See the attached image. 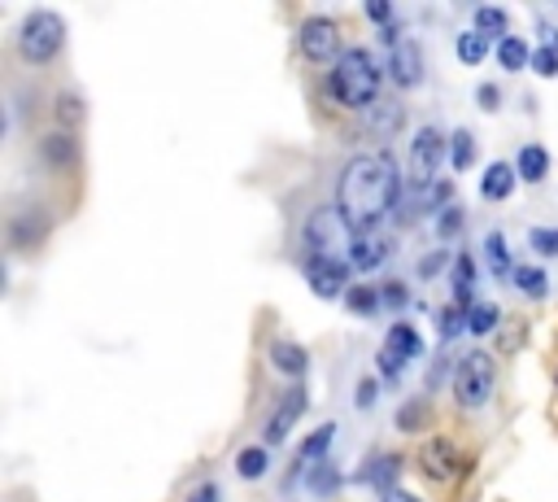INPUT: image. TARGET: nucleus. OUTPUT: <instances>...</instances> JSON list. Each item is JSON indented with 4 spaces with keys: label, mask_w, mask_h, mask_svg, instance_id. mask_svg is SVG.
<instances>
[{
    "label": "nucleus",
    "mask_w": 558,
    "mask_h": 502,
    "mask_svg": "<svg viewBox=\"0 0 558 502\" xmlns=\"http://www.w3.org/2000/svg\"><path fill=\"white\" fill-rule=\"evenodd\" d=\"M401 196V175L388 153H357L344 162L336 183V205L353 231H375Z\"/></svg>",
    "instance_id": "nucleus-1"
},
{
    "label": "nucleus",
    "mask_w": 558,
    "mask_h": 502,
    "mask_svg": "<svg viewBox=\"0 0 558 502\" xmlns=\"http://www.w3.org/2000/svg\"><path fill=\"white\" fill-rule=\"evenodd\" d=\"M384 70L366 48H344V57L327 70V96L344 109H371L379 100Z\"/></svg>",
    "instance_id": "nucleus-2"
},
{
    "label": "nucleus",
    "mask_w": 558,
    "mask_h": 502,
    "mask_svg": "<svg viewBox=\"0 0 558 502\" xmlns=\"http://www.w3.org/2000/svg\"><path fill=\"white\" fill-rule=\"evenodd\" d=\"M17 57L26 65H52L65 48V17L52 13V9H31L22 22H17Z\"/></svg>",
    "instance_id": "nucleus-3"
},
{
    "label": "nucleus",
    "mask_w": 558,
    "mask_h": 502,
    "mask_svg": "<svg viewBox=\"0 0 558 502\" xmlns=\"http://www.w3.org/2000/svg\"><path fill=\"white\" fill-rule=\"evenodd\" d=\"M353 240H357V231L349 227V218L340 214V205H318L301 223V244L310 249V258H349L353 253Z\"/></svg>",
    "instance_id": "nucleus-4"
},
{
    "label": "nucleus",
    "mask_w": 558,
    "mask_h": 502,
    "mask_svg": "<svg viewBox=\"0 0 558 502\" xmlns=\"http://www.w3.org/2000/svg\"><path fill=\"white\" fill-rule=\"evenodd\" d=\"M493 384H497V367H493L488 349H466L462 362H458V371H453V397H458V406H466V410L484 406L493 397Z\"/></svg>",
    "instance_id": "nucleus-5"
},
{
    "label": "nucleus",
    "mask_w": 558,
    "mask_h": 502,
    "mask_svg": "<svg viewBox=\"0 0 558 502\" xmlns=\"http://www.w3.org/2000/svg\"><path fill=\"white\" fill-rule=\"evenodd\" d=\"M445 157H449V135H440L436 127H418V135L410 140V162H405V179L414 183V192H427L436 183V170Z\"/></svg>",
    "instance_id": "nucleus-6"
},
{
    "label": "nucleus",
    "mask_w": 558,
    "mask_h": 502,
    "mask_svg": "<svg viewBox=\"0 0 558 502\" xmlns=\"http://www.w3.org/2000/svg\"><path fill=\"white\" fill-rule=\"evenodd\" d=\"M296 48H301V57L314 61V65H327V61L336 65V61L344 57V48H340V22L327 17V13L305 17L301 31H296Z\"/></svg>",
    "instance_id": "nucleus-7"
},
{
    "label": "nucleus",
    "mask_w": 558,
    "mask_h": 502,
    "mask_svg": "<svg viewBox=\"0 0 558 502\" xmlns=\"http://www.w3.org/2000/svg\"><path fill=\"white\" fill-rule=\"evenodd\" d=\"M353 275V262L349 258H305V284L318 292V297H340L349 292Z\"/></svg>",
    "instance_id": "nucleus-8"
},
{
    "label": "nucleus",
    "mask_w": 558,
    "mask_h": 502,
    "mask_svg": "<svg viewBox=\"0 0 558 502\" xmlns=\"http://www.w3.org/2000/svg\"><path fill=\"white\" fill-rule=\"evenodd\" d=\"M418 471H423L427 480H436V485L453 480V471H458V445H453L449 437L423 441V445H418Z\"/></svg>",
    "instance_id": "nucleus-9"
},
{
    "label": "nucleus",
    "mask_w": 558,
    "mask_h": 502,
    "mask_svg": "<svg viewBox=\"0 0 558 502\" xmlns=\"http://www.w3.org/2000/svg\"><path fill=\"white\" fill-rule=\"evenodd\" d=\"M44 236H48V214H44V205H22V210H13V218H9V244H13L17 253L35 249Z\"/></svg>",
    "instance_id": "nucleus-10"
},
{
    "label": "nucleus",
    "mask_w": 558,
    "mask_h": 502,
    "mask_svg": "<svg viewBox=\"0 0 558 502\" xmlns=\"http://www.w3.org/2000/svg\"><path fill=\"white\" fill-rule=\"evenodd\" d=\"M305 415V384H292L288 393H283V402L270 410V419H266V428H262V437H266V445H279L288 432H292V423Z\"/></svg>",
    "instance_id": "nucleus-11"
},
{
    "label": "nucleus",
    "mask_w": 558,
    "mask_h": 502,
    "mask_svg": "<svg viewBox=\"0 0 558 502\" xmlns=\"http://www.w3.org/2000/svg\"><path fill=\"white\" fill-rule=\"evenodd\" d=\"M388 79L397 87H418L423 79V52H418V39H401L397 48H388Z\"/></svg>",
    "instance_id": "nucleus-12"
},
{
    "label": "nucleus",
    "mask_w": 558,
    "mask_h": 502,
    "mask_svg": "<svg viewBox=\"0 0 558 502\" xmlns=\"http://www.w3.org/2000/svg\"><path fill=\"white\" fill-rule=\"evenodd\" d=\"M401 122H405V105L397 96H379L371 109H362V127L375 140H392L401 131Z\"/></svg>",
    "instance_id": "nucleus-13"
},
{
    "label": "nucleus",
    "mask_w": 558,
    "mask_h": 502,
    "mask_svg": "<svg viewBox=\"0 0 558 502\" xmlns=\"http://www.w3.org/2000/svg\"><path fill=\"white\" fill-rule=\"evenodd\" d=\"M331 437H336V423H323L318 432H310V437L301 441V450H296V458H292V471H288V485H292L301 471L327 463V445H331Z\"/></svg>",
    "instance_id": "nucleus-14"
},
{
    "label": "nucleus",
    "mask_w": 558,
    "mask_h": 502,
    "mask_svg": "<svg viewBox=\"0 0 558 502\" xmlns=\"http://www.w3.org/2000/svg\"><path fill=\"white\" fill-rule=\"evenodd\" d=\"M397 476H401V458L397 454H371L362 467H357V485H371L375 493H384V489H397Z\"/></svg>",
    "instance_id": "nucleus-15"
},
{
    "label": "nucleus",
    "mask_w": 558,
    "mask_h": 502,
    "mask_svg": "<svg viewBox=\"0 0 558 502\" xmlns=\"http://www.w3.org/2000/svg\"><path fill=\"white\" fill-rule=\"evenodd\" d=\"M39 162L52 166V170H70L78 162V140L70 131H52L39 140Z\"/></svg>",
    "instance_id": "nucleus-16"
},
{
    "label": "nucleus",
    "mask_w": 558,
    "mask_h": 502,
    "mask_svg": "<svg viewBox=\"0 0 558 502\" xmlns=\"http://www.w3.org/2000/svg\"><path fill=\"white\" fill-rule=\"evenodd\" d=\"M388 253H392V240H388V236H379V231H357L349 262H353V271H375Z\"/></svg>",
    "instance_id": "nucleus-17"
},
{
    "label": "nucleus",
    "mask_w": 558,
    "mask_h": 502,
    "mask_svg": "<svg viewBox=\"0 0 558 502\" xmlns=\"http://www.w3.org/2000/svg\"><path fill=\"white\" fill-rule=\"evenodd\" d=\"M514 183H519V170H514L510 162H493V166L484 170V179H480V196H484V201H506V196L514 192Z\"/></svg>",
    "instance_id": "nucleus-18"
},
{
    "label": "nucleus",
    "mask_w": 558,
    "mask_h": 502,
    "mask_svg": "<svg viewBox=\"0 0 558 502\" xmlns=\"http://www.w3.org/2000/svg\"><path fill=\"white\" fill-rule=\"evenodd\" d=\"M270 367L275 371H283V375H292V380H301L305 375V367H310V354L296 345V340H270Z\"/></svg>",
    "instance_id": "nucleus-19"
},
{
    "label": "nucleus",
    "mask_w": 558,
    "mask_h": 502,
    "mask_svg": "<svg viewBox=\"0 0 558 502\" xmlns=\"http://www.w3.org/2000/svg\"><path fill=\"white\" fill-rule=\"evenodd\" d=\"M384 349H388L392 358L410 362V358H423V336H418L410 323H392L388 336H384Z\"/></svg>",
    "instance_id": "nucleus-20"
},
{
    "label": "nucleus",
    "mask_w": 558,
    "mask_h": 502,
    "mask_svg": "<svg viewBox=\"0 0 558 502\" xmlns=\"http://www.w3.org/2000/svg\"><path fill=\"white\" fill-rule=\"evenodd\" d=\"M514 170H519L523 183H541V179L549 175V153H545L541 144H523L519 157H514Z\"/></svg>",
    "instance_id": "nucleus-21"
},
{
    "label": "nucleus",
    "mask_w": 558,
    "mask_h": 502,
    "mask_svg": "<svg viewBox=\"0 0 558 502\" xmlns=\"http://www.w3.org/2000/svg\"><path fill=\"white\" fill-rule=\"evenodd\" d=\"M449 292H453L458 306L471 301V292H475V262H471V253H458L453 258V266H449Z\"/></svg>",
    "instance_id": "nucleus-22"
},
{
    "label": "nucleus",
    "mask_w": 558,
    "mask_h": 502,
    "mask_svg": "<svg viewBox=\"0 0 558 502\" xmlns=\"http://www.w3.org/2000/svg\"><path fill=\"white\" fill-rule=\"evenodd\" d=\"M471 22H475V31L488 39V35H497V44L506 39V26H510V17H506V9H497V4H475V13H471Z\"/></svg>",
    "instance_id": "nucleus-23"
},
{
    "label": "nucleus",
    "mask_w": 558,
    "mask_h": 502,
    "mask_svg": "<svg viewBox=\"0 0 558 502\" xmlns=\"http://www.w3.org/2000/svg\"><path fill=\"white\" fill-rule=\"evenodd\" d=\"M471 310L466 306H458V301H449V306H440L436 310V327H440V345H453V336L462 332V327H471V319H466Z\"/></svg>",
    "instance_id": "nucleus-24"
},
{
    "label": "nucleus",
    "mask_w": 558,
    "mask_h": 502,
    "mask_svg": "<svg viewBox=\"0 0 558 502\" xmlns=\"http://www.w3.org/2000/svg\"><path fill=\"white\" fill-rule=\"evenodd\" d=\"M497 61H501V70H523V65H532L527 39H523V35H506V39L497 44Z\"/></svg>",
    "instance_id": "nucleus-25"
},
{
    "label": "nucleus",
    "mask_w": 558,
    "mask_h": 502,
    "mask_svg": "<svg viewBox=\"0 0 558 502\" xmlns=\"http://www.w3.org/2000/svg\"><path fill=\"white\" fill-rule=\"evenodd\" d=\"M514 288L523 292V297H532V301H541V297H549V275L541 271V266H514Z\"/></svg>",
    "instance_id": "nucleus-26"
},
{
    "label": "nucleus",
    "mask_w": 558,
    "mask_h": 502,
    "mask_svg": "<svg viewBox=\"0 0 558 502\" xmlns=\"http://www.w3.org/2000/svg\"><path fill=\"white\" fill-rule=\"evenodd\" d=\"M266 467H270V454H266L262 445H244V450L235 454V476H240V480H262Z\"/></svg>",
    "instance_id": "nucleus-27"
},
{
    "label": "nucleus",
    "mask_w": 558,
    "mask_h": 502,
    "mask_svg": "<svg viewBox=\"0 0 558 502\" xmlns=\"http://www.w3.org/2000/svg\"><path fill=\"white\" fill-rule=\"evenodd\" d=\"M484 258H488V271H493L497 279L514 275V266H510V253H506V236H501V231H488V236H484Z\"/></svg>",
    "instance_id": "nucleus-28"
},
{
    "label": "nucleus",
    "mask_w": 558,
    "mask_h": 502,
    "mask_svg": "<svg viewBox=\"0 0 558 502\" xmlns=\"http://www.w3.org/2000/svg\"><path fill=\"white\" fill-rule=\"evenodd\" d=\"M344 306H349L353 314H362V319H371V314H379V306H384V297H379V288H371V284H353V288L344 292Z\"/></svg>",
    "instance_id": "nucleus-29"
},
{
    "label": "nucleus",
    "mask_w": 558,
    "mask_h": 502,
    "mask_svg": "<svg viewBox=\"0 0 558 502\" xmlns=\"http://www.w3.org/2000/svg\"><path fill=\"white\" fill-rule=\"evenodd\" d=\"M305 485H310V493L314 498H331L336 489H340V471L331 467V458L327 463H318V467H310L305 471Z\"/></svg>",
    "instance_id": "nucleus-30"
},
{
    "label": "nucleus",
    "mask_w": 558,
    "mask_h": 502,
    "mask_svg": "<svg viewBox=\"0 0 558 502\" xmlns=\"http://www.w3.org/2000/svg\"><path fill=\"white\" fill-rule=\"evenodd\" d=\"M475 162V135L466 131V127H458L453 135H449V166L453 170H466Z\"/></svg>",
    "instance_id": "nucleus-31"
},
{
    "label": "nucleus",
    "mask_w": 558,
    "mask_h": 502,
    "mask_svg": "<svg viewBox=\"0 0 558 502\" xmlns=\"http://www.w3.org/2000/svg\"><path fill=\"white\" fill-rule=\"evenodd\" d=\"M484 57H488V39H484L475 26L462 31V35H458V61H462V65H480Z\"/></svg>",
    "instance_id": "nucleus-32"
},
{
    "label": "nucleus",
    "mask_w": 558,
    "mask_h": 502,
    "mask_svg": "<svg viewBox=\"0 0 558 502\" xmlns=\"http://www.w3.org/2000/svg\"><path fill=\"white\" fill-rule=\"evenodd\" d=\"M462 223H466L462 205H449V210H440V214H436V240H440V244H449V240L462 231Z\"/></svg>",
    "instance_id": "nucleus-33"
},
{
    "label": "nucleus",
    "mask_w": 558,
    "mask_h": 502,
    "mask_svg": "<svg viewBox=\"0 0 558 502\" xmlns=\"http://www.w3.org/2000/svg\"><path fill=\"white\" fill-rule=\"evenodd\" d=\"M423 423H427V402L410 397V402L397 410V432H418Z\"/></svg>",
    "instance_id": "nucleus-34"
},
{
    "label": "nucleus",
    "mask_w": 558,
    "mask_h": 502,
    "mask_svg": "<svg viewBox=\"0 0 558 502\" xmlns=\"http://www.w3.org/2000/svg\"><path fill=\"white\" fill-rule=\"evenodd\" d=\"M52 113H57L61 127H78V122H83V100H78L74 92H61L57 105H52Z\"/></svg>",
    "instance_id": "nucleus-35"
},
{
    "label": "nucleus",
    "mask_w": 558,
    "mask_h": 502,
    "mask_svg": "<svg viewBox=\"0 0 558 502\" xmlns=\"http://www.w3.org/2000/svg\"><path fill=\"white\" fill-rule=\"evenodd\" d=\"M466 319H471V327H466V332H475V336H484V332H493V327H497V319H501V310H497L493 301H480V306H471V314H466Z\"/></svg>",
    "instance_id": "nucleus-36"
},
{
    "label": "nucleus",
    "mask_w": 558,
    "mask_h": 502,
    "mask_svg": "<svg viewBox=\"0 0 558 502\" xmlns=\"http://www.w3.org/2000/svg\"><path fill=\"white\" fill-rule=\"evenodd\" d=\"M527 244H532L541 258H558V227H532V231H527Z\"/></svg>",
    "instance_id": "nucleus-37"
},
{
    "label": "nucleus",
    "mask_w": 558,
    "mask_h": 502,
    "mask_svg": "<svg viewBox=\"0 0 558 502\" xmlns=\"http://www.w3.org/2000/svg\"><path fill=\"white\" fill-rule=\"evenodd\" d=\"M453 258H458V253H449V249H432L427 258H418V279H432V275H440L445 266H453Z\"/></svg>",
    "instance_id": "nucleus-38"
},
{
    "label": "nucleus",
    "mask_w": 558,
    "mask_h": 502,
    "mask_svg": "<svg viewBox=\"0 0 558 502\" xmlns=\"http://www.w3.org/2000/svg\"><path fill=\"white\" fill-rule=\"evenodd\" d=\"M532 70H536L541 79H554V74H558V48H549V44L532 48Z\"/></svg>",
    "instance_id": "nucleus-39"
},
{
    "label": "nucleus",
    "mask_w": 558,
    "mask_h": 502,
    "mask_svg": "<svg viewBox=\"0 0 558 502\" xmlns=\"http://www.w3.org/2000/svg\"><path fill=\"white\" fill-rule=\"evenodd\" d=\"M375 367H379V375H384V389H388V384H401V358H392L388 349H379V354H375Z\"/></svg>",
    "instance_id": "nucleus-40"
},
{
    "label": "nucleus",
    "mask_w": 558,
    "mask_h": 502,
    "mask_svg": "<svg viewBox=\"0 0 558 502\" xmlns=\"http://www.w3.org/2000/svg\"><path fill=\"white\" fill-rule=\"evenodd\" d=\"M366 17L384 31V26H392V4L388 0H366Z\"/></svg>",
    "instance_id": "nucleus-41"
},
{
    "label": "nucleus",
    "mask_w": 558,
    "mask_h": 502,
    "mask_svg": "<svg viewBox=\"0 0 558 502\" xmlns=\"http://www.w3.org/2000/svg\"><path fill=\"white\" fill-rule=\"evenodd\" d=\"M379 297H384V310H405V301H410V292L401 284H384Z\"/></svg>",
    "instance_id": "nucleus-42"
},
{
    "label": "nucleus",
    "mask_w": 558,
    "mask_h": 502,
    "mask_svg": "<svg viewBox=\"0 0 558 502\" xmlns=\"http://www.w3.org/2000/svg\"><path fill=\"white\" fill-rule=\"evenodd\" d=\"M375 397H379V380H357V410H371L375 406Z\"/></svg>",
    "instance_id": "nucleus-43"
},
{
    "label": "nucleus",
    "mask_w": 558,
    "mask_h": 502,
    "mask_svg": "<svg viewBox=\"0 0 558 502\" xmlns=\"http://www.w3.org/2000/svg\"><path fill=\"white\" fill-rule=\"evenodd\" d=\"M187 502H222V493H218V485H214V480H201V485L187 493Z\"/></svg>",
    "instance_id": "nucleus-44"
},
{
    "label": "nucleus",
    "mask_w": 558,
    "mask_h": 502,
    "mask_svg": "<svg viewBox=\"0 0 558 502\" xmlns=\"http://www.w3.org/2000/svg\"><path fill=\"white\" fill-rule=\"evenodd\" d=\"M475 100H480V109H497V100H501V92H497L493 83H480V87H475Z\"/></svg>",
    "instance_id": "nucleus-45"
},
{
    "label": "nucleus",
    "mask_w": 558,
    "mask_h": 502,
    "mask_svg": "<svg viewBox=\"0 0 558 502\" xmlns=\"http://www.w3.org/2000/svg\"><path fill=\"white\" fill-rule=\"evenodd\" d=\"M379 502H418V498H414V493H405V489L397 485V489H384V493H379Z\"/></svg>",
    "instance_id": "nucleus-46"
},
{
    "label": "nucleus",
    "mask_w": 558,
    "mask_h": 502,
    "mask_svg": "<svg viewBox=\"0 0 558 502\" xmlns=\"http://www.w3.org/2000/svg\"><path fill=\"white\" fill-rule=\"evenodd\" d=\"M554 384H558V371H554Z\"/></svg>",
    "instance_id": "nucleus-47"
}]
</instances>
